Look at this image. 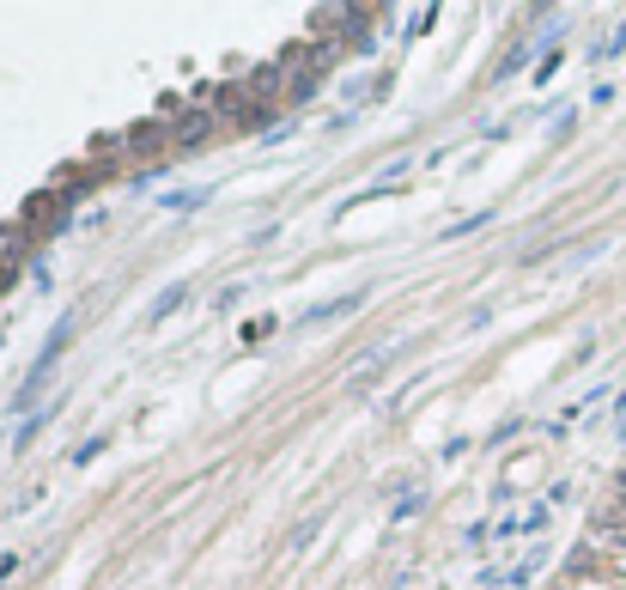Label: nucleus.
<instances>
[{
	"label": "nucleus",
	"instance_id": "nucleus-1",
	"mask_svg": "<svg viewBox=\"0 0 626 590\" xmlns=\"http://www.w3.org/2000/svg\"><path fill=\"white\" fill-rule=\"evenodd\" d=\"M359 305H365V292H335V299L304 305V317H298V323H329V317H347V311H359Z\"/></svg>",
	"mask_w": 626,
	"mask_h": 590
},
{
	"label": "nucleus",
	"instance_id": "nucleus-2",
	"mask_svg": "<svg viewBox=\"0 0 626 590\" xmlns=\"http://www.w3.org/2000/svg\"><path fill=\"white\" fill-rule=\"evenodd\" d=\"M43 384H49V365L37 359V365H31V372H25V384L13 390V414H25V408H31V402L43 396Z\"/></svg>",
	"mask_w": 626,
	"mask_h": 590
},
{
	"label": "nucleus",
	"instance_id": "nucleus-3",
	"mask_svg": "<svg viewBox=\"0 0 626 590\" xmlns=\"http://www.w3.org/2000/svg\"><path fill=\"white\" fill-rule=\"evenodd\" d=\"M207 128H213V110H201V104H195V110H183L177 140H183V146H201V140H207Z\"/></svg>",
	"mask_w": 626,
	"mask_h": 590
},
{
	"label": "nucleus",
	"instance_id": "nucleus-4",
	"mask_svg": "<svg viewBox=\"0 0 626 590\" xmlns=\"http://www.w3.org/2000/svg\"><path fill=\"white\" fill-rule=\"evenodd\" d=\"M183 299H189V280H171V286L159 292V299H152V311H146V317H152V323H165V317H177V305H183Z\"/></svg>",
	"mask_w": 626,
	"mask_h": 590
},
{
	"label": "nucleus",
	"instance_id": "nucleus-5",
	"mask_svg": "<svg viewBox=\"0 0 626 590\" xmlns=\"http://www.w3.org/2000/svg\"><path fill=\"white\" fill-rule=\"evenodd\" d=\"M55 414H61V402H49V408H43V414H31V420H25V426H19V432H13V451H25V445H31V438H37V432H43V426H49V420H55Z\"/></svg>",
	"mask_w": 626,
	"mask_h": 590
},
{
	"label": "nucleus",
	"instance_id": "nucleus-6",
	"mask_svg": "<svg viewBox=\"0 0 626 590\" xmlns=\"http://www.w3.org/2000/svg\"><path fill=\"white\" fill-rule=\"evenodd\" d=\"M128 146H134V153H152V146H165V122H140V128L128 134Z\"/></svg>",
	"mask_w": 626,
	"mask_h": 590
},
{
	"label": "nucleus",
	"instance_id": "nucleus-7",
	"mask_svg": "<svg viewBox=\"0 0 626 590\" xmlns=\"http://www.w3.org/2000/svg\"><path fill=\"white\" fill-rule=\"evenodd\" d=\"M323 92V80H317V67H310V73H298V80H292V104H310V98H317Z\"/></svg>",
	"mask_w": 626,
	"mask_h": 590
},
{
	"label": "nucleus",
	"instance_id": "nucleus-8",
	"mask_svg": "<svg viewBox=\"0 0 626 590\" xmlns=\"http://www.w3.org/2000/svg\"><path fill=\"white\" fill-rule=\"evenodd\" d=\"M493 213H468V219H456V226H444V238H468V232H481Z\"/></svg>",
	"mask_w": 626,
	"mask_h": 590
},
{
	"label": "nucleus",
	"instance_id": "nucleus-9",
	"mask_svg": "<svg viewBox=\"0 0 626 590\" xmlns=\"http://www.w3.org/2000/svg\"><path fill=\"white\" fill-rule=\"evenodd\" d=\"M590 560H596V548H590V542H578V548L566 554V572H578V578H584V572H590Z\"/></svg>",
	"mask_w": 626,
	"mask_h": 590
},
{
	"label": "nucleus",
	"instance_id": "nucleus-10",
	"mask_svg": "<svg viewBox=\"0 0 626 590\" xmlns=\"http://www.w3.org/2000/svg\"><path fill=\"white\" fill-rule=\"evenodd\" d=\"M523 61H529V43H523V49H511V55H505L499 67H493V80H511V73H517Z\"/></svg>",
	"mask_w": 626,
	"mask_h": 590
},
{
	"label": "nucleus",
	"instance_id": "nucleus-11",
	"mask_svg": "<svg viewBox=\"0 0 626 590\" xmlns=\"http://www.w3.org/2000/svg\"><path fill=\"white\" fill-rule=\"evenodd\" d=\"M104 445H110V438H104V432H92V438H86V445H80V451H73V463H92V457H104Z\"/></svg>",
	"mask_w": 626,
	"mask_h": 590
},
{
	"label": "nucleus",
	"instance_id": "nucleus-12",
	"mask_svg": "<svg viewBox=\"0 0 626 590\" xmlns=\"http://www.w3.org/2000/svg\"><path fill=\"white\" fill-rule=\"evenodd\" d=\"M213 189H177V195H165V207H201Z\"/></svg>",
	"mask_w": 626,
	"mask_h": 590
},
{
	"label": "nucleus",
	"instance_id": "nucleus-13",
	"mask_svg": "<svg viewBox=\"0 0 626 590\" xmlns=\"http://www.w3.org/2000/svg\"><path fill=\"white\" fill-rule=\"evenodd\" d=\"M317 536H323V518H310V524H298V530H292V548H310Z\"/></svg>",
	"mask_w": 626,
	"mask_h": 590
},
{
	"label": "nucleus",
	"instance_id": "nucleus-14",
	"mask_svg": "<svg viewBox=\"0 0 626 590\" xmlns=\"http://www.w3.org/2000/svg\"><path fill=\"white\" fill-rule=\"evenodd\" d=\"M535 530H547V505H529L523 511V536H535Z\"/></svg>",
	"mask_w": 626,
	"mask_h": 590
},
{
	"label": "nucleus",
	"instance_id": "nucleus-15",
	"mask_svg": "<svg viewBox=\"0 0 626 590\" xmlns=\"http://www.w3.org/2000/svg\"><path fill=\"white\" fill-rule=\"evenodd\" d=\"M420 505H426V493H420V487H414V493H402V499H396V518H414Z\"/></svg>",
	"mask_w": 626,
	"mask_h": 590
},
{
	"label": "nucleus",
	"instance_id": "nucleus-16",
	"mask_svg": "<svg viewBox=\"0 0 626 590\" xmlns=\"http://www.w3.org/2000/svg\"><path fill=\"white\" fill-rule=\"evenodd\" d=\"M554 73H560V49H547V55H541V67H535V80L547 86V80H554Z\"/></svg>",
	"mask_w": 626,
	"mask_h": 590
},
{
	"label": "nucleus",
	"instance_id": "nucleus-17",
	"mask_svg": "<svg viewBox=\"0 0 626 590\" xmlns=\"http://www.w3.org/2000/svg\"><path fill=\"white\" fill-rule=\"evenodd\" d=\"M274 335V317H256V323H244V341H268Z\"/></svg>",
	"mask_w": 626,
	"mask_h": 590
},
{
	"label": "nucleus",
	"instance_id": "nucleus-18",
	"mask_svg": "<svg viewBox=\"0 0 626 590\" xmlns=\"http://www.w3.org/2000/svg\"><path fill=\"white\" fill-rule=\"evenodd\" d=\"M602 524H608V530H614V524H626V469H620V505L608 511V518H602Z\"/></svg>",
	"mask_w": 626,
	"mask_h": 590
},
{
	"label": "nucleus",
	"instance_id": "nucleus-19",
	"mask_svg": "<svg viewBox=\"0 0 626 590\" xmlns=\"http://www.w3.org/2000/svg\"><path fill=\"white\" fill-rule=\"evenodd\" d=\"M596 55H602V61H608V55H626V25H620V31H614V37H608V43H602Z\"/></svg>",
	"mask_w": 626,
	"mask_h": 590
},
{
	"label": "nucleus",
	"instance_id": "nucleus-20",
	"mask_svg": "<svg viewBox=\"0 0 626 590\" xmlns=\"http://www.w3.org/2000/svg\"><path fill=\"white\" fill-rule=\"evenodd\" d=\"M19 572V554H0V578H13Z\"/></svg>",
	"mask_w": 626,
	"mask_h": 590
},
{
	"label": "nucleus",
	"instance_id": "nucleus-21",
	"mask_svg": "<svg viewBox=\"0 0 626 590\" xmlns=\"http://www.w3.org/2000/svg\"><path fill=\"white\" fill-rule=\"evenodd\" d=\"M614 554H620V560H626V536H614Z\"/></svg>",
	"mask_w": 626,
	"mask_h": 590
},
{
	"label": "nucleus",
	"instance_id": "nucleus-22",
	"mask_svg": "<svg viewBox=\"0 0 626 590\" xmlns=\"http://www.w3.org/2000/svg\"><path fill=\"white\" fill-rule=\"evenodd\" d=\"M7 286H13V274H0V292H7Z\"/></svg>",
	"mask_w": 626,
	"mask_h": 590
}]
</instances>
